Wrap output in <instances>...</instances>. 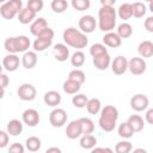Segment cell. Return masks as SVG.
Returning a JSON list of instances; mask_svg holds the SVG:
<instances>
[{"label":"cell","instance_id":"cell-1","mask_svg":"<svg viewBox=\"0 0 153 153\" xmlns=\"http://www.w3.org/2000/svg\"><path fill=\"white\" fill-rule=\"evenodd\" d=\"M62 38H63V42L66 43V45H69L78 50L85 48L88 44L87 36L85 33H82L79 29H75V27H67L63 31Z\"/></svg>","mask_w":153,"mask_h":153},{"label":"cell","instance_id":"cell-2","mask_svg":"<svg viewBox=\"0 0 153 153\" xmlns=\"http://www.w3.org/2000/svg\"><path fill=\"white\" fill-rule=\"evenodd\" d=\"M116 10L114 7H100L98 10V27L103 32H111L116 26Z\"/></svg>","mask_w":153,"mask_h":153},{"label":"cell","instance_id":"cell-3","mask_svg":"<svg viewBox=\"0 0 153 153\" xmlns=\"http://www.w3.org/2000/svg\"><path fill=\"white\" fill-rule=\"evenodd\" d=\"M117 120H118V110L114 105H105L100 110L98 124L104 131H112L116 127Z\"/></svg>","mask_w":153,"mask_h":153},{"label":"cell","instance_id":"cell-4","mask_svg":"<svg viewBox=\"0 0 153 153\" xmlns=\"http://www.w3.org/2000/svg\"><path fill=\"white\" fill-rule=\"evenodd\" d=\"M53 38H54V31L48 26L42 33H39L35 38L32 43L33 51L37 53V51H44L45 49H48L53 44Z\"/></svg>","mask_w":153,"mask_h":153},{"label":"cell","instance_id":"cell-5","mask_svg":"<svg viewBox=\"0 0 153 153\" xmlns=\"http://www.w3.org/2000/svg\"><path fill=\"white\" fill-rule=\"evenodd\" d=\"M22 8H23L22 0H8L0 6V14L4 19L11 20L16 16H18Z\"/></svg>","mask_w":153,"mask_h":153},{"label":"cell","instance_id":"cell-6","mask_svg":"<svg viewBox=\"0 0 153 153\" xmlns=\"http://www.w3.org/2000/svg\"><path fill=\"white\" fill-rule=\"evenodd\" d=\"M49 122L55 128H61L67 122V112L61 108H55L49 114Z\"/></svg>","mask_w":153,"mask_h":153},{"label":"cell","instance_id":"cell-7","mask_svg":"<svg viewBox=\"0 0 153 153\" xmlns=\"http://www.w3.org/2000/svg\"><path fill=\"white\" fill-rule=\"evenodd\" d=\"M149 105V99L146 94L143 93H136L130 98V108L134 111H145L148 109Z\"/></svg>","mask_w":153,"mask_h":153},{"label":"cell","instance_id":"cell-8","mask_svg":"<svg viewBox=\"0 0 153 153\" xmlns=\"http://www.w3.org/2000/svg\"><path fill=\"white\" fill-rule=\"evenodd\" d=\"M17 94H18V97L22 100H24V102H31V100H33L36 98L37 91H36V88H35L33 85L26 82V84H22L18 87Z\"/></svg>","mask_w":153,"mask_h":153},{"label":"cell","instance_id":"cell-9","mask_svg":"<svg viewBox=\"0 0 153 153\" xmlns=\"http://www.w3.org/2000/svg\"><path fill=\"white\" fill-rule=\"evenodd\" d=\"M78 25H79V30L86 35V33H91L94 31V29L97 26V22H96V18L93 16L86 14L79 19Z\"/></svg>","mask_w":153,"mask_h":153},{"label":"cell","instance_id":"cell-10","mask_svg":"<svg viewBox=\"0 0 153 153\" xmlns=\"http://www.w3.org/2000/svg\"><path fill=\"white\" fill-rule=\"evenodd\" d=\"M147 63L141 57H133L128 61V69L134 75H141L146 72Z\"/></svg>","mask_w":153,"mask_h":153},{"label":"cell","instance_id":"cell-11","mask_svg":"<svg viewBox=\"0 0 153 153\" xmlns=\"http://www.w3.org/2000/svg\"><path fill=\"white\" fill-rule=\"evenodd\" d=\"M110 65L112 73H115L116 75H122L128 71V60L122 55L116 56Z\"/></svg>","mask_w":153,"mask_h":153},{"label":"cell","instance_id":"cell-12","mask_svg":"<svg viewBox=\"0 0 153 153\" xmlns=\"http://www.w3.org/2000/svg\"><path fill=\"white\" fill-rule=\"evenodd\" d=\"M23 122L29 127H36L39 123V114L36 109H26L22 114Z\"/></svg>","mask_w":153,"mask_h":153},{"label":"cell","instance_id":"cell-13","mask_svg":"<svg viewBox=\"0 0 153 153\" xmlns=\"http://www.w3.org/2000/svg\"><path fill=\"white\" fill-rule=\"evenodd\" d=\"M20 63L19 56L17 54H7L4 59H2V68H5L7 72H14L18 69Z\"/></svg>","mask_w":153,"mask_h":153},{"label":"cell","instance_id":"cell-14","mask_svg":"<svg viewBox=\"0 0 153 153\" xmlns=\"http://www.w3.org/2000/svg\"><path fill=\"white\" fill-rule=\"evenodd\" d=\"M80 135H81V128H80L79 120L71 121L66 127V136L71 140H74L76 137H79Z\"/></svg>","mask_w":153,"mask_h":153},{"label":"cell","instance_id":"cell-15","mask_svg":"<svg viewBox=\"0 0 153 153\" xmlns=\"http://www.w3.org/2000/svg\"><path fill=\"white\" fill-rule=\"evenodd\" d=\"M43 100H44V103H45L48 106L56 108V106L60 105V103H61V94H60L57 91L50 90V91H48V92L44 93Z\"/></svg>","mask_w":153,"mask_h":153},{"label":"cell","instance_id":"cell-16","mask_svg":"<svg viewBox=\"0 0 153 153\" xmlns=\"http://www.w3.org/2000/svg\"><path fill=\"white\" fill-rule=\"evenodd\" d=\"M103 44L110 48H118L122 44V39L118 37L116 32L111 31V32H106L103 36Z\"/></svg>","mask_w":153,"mask_h":153},{"label":"cell","instance_id":"cell-17","mask_svg":"<svg viewBox=\"0 0 153 153\" xmlns=\"http://www.w3.org/2000/svg\"><path fill=\"white\" fill-rule=\"evenodd\" d=\"M37 63V53L36 51H25L22 56V65L26 69H32Z\"/></svg>","mask_w":153,"mask_h":153},{"label":"cell","instance_id":"cell-18","mask_svg":"<svg viewBox=\"0 0 153 153\" xmlns=\"http://www.w3.org/2000/svg\"><path fill=\"white\" fill-rule=\"evenodd\" d=\"M53 50H54V57L60 62H63L69 57V49L63 43L55 44Z\"/></svg>","mask_w":153,"mask_h":153},{"label":"cell","instance_id":"cell-19","mask_svg":"<svg viewBox=\"0 0 153 153\" xmlns=\"http://www.w3.org/2000/svg\"><path fill=\"white\" fill-rule=\"evenodd\" d=\"M47 27H48L47 20H45L44 18L39 17V18L35 19V20L31 23V25H30V32H31L33 36L37 37V36H38L39 33H42Z\"/></svg>","mask_w":153,"mask_h":153},{"label":"cell","instance_id":"cell-20","mask_svg":"<svg viewBox=\"0 0 153 153\" xmlns=\"http://www.w3.org/2000/svg\"><path fill=\"white\" fill-rule=\"evenodd\" d=\"M92 62H93V66L99 69V71H105L109 68L110 63H111V57L108 54H104V55H100V56H97V57H93L92 59Z\"/></svg>","mask_w":153,"mask_h":153},{"label":"cell","instance_id":"cell-21","mask_svg":"<svg viewBox=\"0 0 153 153\" xmlns=\"http://www.w3.org/2000/svg\"><path fill=\"white\" fill-rule=\"evenodd\" d=\"M14 43H16V50L17 53H25L29 50L31 42L30 38L27 36L20 35V36H16L14 37Z\"/></svg>","mask_w":153,"mask_h":153},{"label":"cell","instance_id":"cell-22","mask_svg":"<svg viewBox=\"0 0 153 153\" xmlns=\"http://www.w3.org/2000/svg\"><path fill=\"white\" fill-rule=\"evenodd\" d=\"M36 12H33L32 10L27 8V7H23L22 11L18 13V20L22 24H29L32 23L36 19Z\"/></svg>","mask_w":153,"mask_h":153},{"label":"cell","instance_id":"cell-23","mask_svg":"<svg viewBox=\"0 0 153 153\" xmlns=\"http://www.w3.org/2000/svg\"><path fill=\"white\" fill-rule=\"evenodd\" d=\"M127 123L130 126V128H131V130L134 133L141 131L143 129V127H145V121H143V118L140 115H131V116H129Z\"/></svg>","mask_w":153,"mask_h":153},{"label":"cell","instance_id":"cell-24","mask_svg":"<svg viewBox=\"0 0 153 153\" xmlns=\"http://www.w3.org/2000/svg\"><path fill=\"white\" fill-rule=\"evenodd\" d=\"M137 51L141 59L152 57L153 56V43L151 41H142L137 47Z\"/></svg>","mask_w":153,"mask_h":153},{"label":"cell","instance_id":"cell-25","mask_svg":"<svg viewBox=\"0 0 153 153\" xmlns=\"http://www.w3.org/2000/svg\"><path fill=\"white\" fill-rule=\"evenodd\" d=\"M23 131V123L22 121L13 118L11 121H8L7 123V134L12 135V136H18L19 134H22Z\"/></svg>","mask_w":153,"mask_h":153},{"label":"cell","instance_id":"cell-26","mask_svg":"<svg viewBox=\"0 0 153 153\" xmlns=\"http://www.w3.org/2000/svg\"><path fill=\"white\" fill-rule=\"evenodd\" d=\"M79 123H80V128H81V134L82 135L92 134L94 131V123H93V121L91 118L81 117V118H79Z\"/></svg>","mask_w":153,"mask_h":153},{"label":"cell","instance_id":"cell-27","mask_svg":"<svg viewBox=\"0 0 153 153\" xmlns=\"http://www.w3.org/2000/svg\"><path fill=\"white\" fill-rule=\"evenodd\" d=\"M116 14H117L121 19H123V20H128L129 18H131V17H133L131 4H129V2L122 4V5L118 7V10L116 11Z\"/></svg>","mask_w":153,"mask_h":153},{"label":"cell","instance_id":"cell-28","mask_svg":"<svg viewBox=\"0 0 153 153\" xmlns=\"http://www.w3.org/2000/svg\"><path fill=\"white\" fill-rule=\"evenodd\" d=\"M116 33L118 35V37L121 39L122 38H129L133 35V27H131V25L129 23L123 22L117 26V32Z\"/></svg>","mask_w":153,"mask_h":153},{"label":"cell","instance_id":"cell-29","mask_svg":"<svg viewBox=\"0 0 153 153\" xmlns=\"http://www.w3.org/2000/svg\"><path fill=\"white\" fill-rule=\"evenodd\" d=\"M62 88L67 94H76L79 92V90L81 88V85L71 80V79H67V80H65V82L62 85Z\"/></svg>","mask_w":153,"mask_h":153},{"label":"cell","instance_id":"cell-30","mask_svg":"<svg viewBox=\"0 0 153 153\" xmlns=\"http://www.w3.org/2000/svg\"><path fill=\"white\" fill-rule=\"evenodd\" d=\"M86 110L91 115H97L102 110V103L98 98H91L86 103Z\"/></svg>","mask_w":153,"mask_h":153},{"label":"cell","instance_id":"cell-31","mask_svg":"<svg viewBox=\"0 0 153 153\" xmlns=\"http://www.w3.org/2000/svg\"><path fill=\"white\" fill-rule=\"evenodd\" d=\"M80 146L84 148V149H92L96 147V143H97V139L96 136H93L92 134H87V135H82L81 139H80Z\"/></svg>","mask_w":153,"mask_h":153},{"label":"cell","instance_id":"cell-32","mask_svg":"<svg viewBox=\"0 0 153 153\" xmlns=\"http://www.w3.org/2000/svg\"><path fill=\"white\" fill-rule=\"evenodd\" d=\"M41 146H42L41 139L37 137V136H30V137H27L26 141H25V147H26V149L30 151V152H32V153L39 151Z\"/></svg>","mask_w":153,"mask_h":153},{"label":"cell","instance_id":"cell-33","mask_svg":"<svg viewBox=\"0 0 153 153\" xmlns=\"http://www.w3.org/2000/svg\"><path fill=\"white\" fill-rule=\"evenodd\" d=\"M131 12H133V17L142 18L146 14V12H147V7H146V5L143 2L136 1V2L131 4Z\"/></svg>","mask_w":153,"mask_h":153},{"label":"cell","instance_id":"cell-34","mask_svg":"<svg viewBox=\"0 0 153 153\" xmlns=\"http://www.w3.org/2000/svg\"><path fill=\"white\" fill-rule=\"evenodd\" d=\"M117 133H118V135H120L122 139H124V140L130 139V137L134 135V131L131 130L130 126H129L127 122H122V123L118 126V128H117Z\"/></svg>","mask_w":153,"mask_h":153},{"label":"cell","instance_id":"cell-35","mask_svg":"<svg viewBox=\"0 0 153 153\" xmlns=\"http://www.w3.org/2000/svg\"><path fill=\"white\" fill-rule=\"evenodd\" d=\"M67 79H71V80L78 82V84L82 85V84L85 82V80H86V75H85V73H84L81 69H78V68H76V69H73V71L69 72Z\"/></svg>","mask_w":153,"mask_h":153},{"label":"cell","instance_id":"cell-36","mask_svg":"<svg viewBox=\"0 0 153 153\" xmlns=\"http://www.w3.org/2000/svg\"><path fill=\"white\" fill-rule=\"evenodd\" d=\"M133 151V145L128 140L118 141L115 146V153H130Z\"/></svg>","mask_w":153,"mask_h":153},{"label":"cell","instance_id":"cell-37","mask_svg":"<svg viewBox=\"0 0 153 153\" xmlns=\"http://www.w3.org/2000/svg\"><path fill=\"white\" fill-rule=\"evenodd\" d=\"M90 54L92 57H97V56L108 54V48L102 43H94L90 48Z\"/></svg>","mask_w":153,"mask_h":153},{"label":"cell","instance_id":"cell-38","mask_svg":"<svg viewBox=\"0 0 153 153\" xmlns=\"http://www.w3.org/2000/svg\"><path fill=\"white\" fill-rule=\"evenodd\" d=\"M71 63L74 67H81L85 63V54L81 50H76L71 56Z\"/></svg>","mask_w":153,"mask_h":153},{"label":"cell","instance_id":"cell-39","mask_svg":"<svg viewBox=\"0 0 153 153\" xmlns=\"http://www.w3.org/2000/svg\"><path fill=\"white\" fill-rule=\"evenodd\" d=\"M50 7L53 10V12L55 13H62L67 10L68 4L66 0H53L50 4Z\"/></svg>","mask_w":153,"mask_h":153},{"label":"cell","instance_id":"cell-40","mask_svg":"<svg viewBox=\"0 0 153 153\" xmlns=\"http://www.w3.org/2000/svg\"><path fill=\"white\" fill-rule=\"evenodd\" d=\"M87 100H88L87 96H85V94H82V93H76V94L73 96V98H72V104H73L75 108L81 109V108H85V106H86Z\"/></svg>","mask_w":153,"mask_h":153},{"label":"cell","instance_id":"cell-41","mask_svg":"<svg viewBox=\"0 0 153 153\" xmlns=\"http://www.w3.org/2000/svg\"><path fill=\"white\" fill-rule=\"evenodd\" d=\"M72 6H73V8L74 10H76V11H85V10H87L88 7H90V0H73L72 2Z\"/></svg>","mask_w":153,"mask_h":153},{"label":"cell","instance_id":"cell-42","mask_svg":"<svg viewBox=\"0 0 153 153\" xmlns=\"http://www.w3.org/2000/svg\"><path fill=\"white\" fill-rule=\"evenodd\" d=\"M26 7L37 13V12L42 11V8H43V1L42 0H29L26 2Z\"/></svg>","mask_w":153,"mask_h":153},{"label":"cell","instance_id":"cell-43","mask_svg":"<svg viewBox=\"0 0 153 153\" xmlns=\"http://www.w3.org/2000/svg\"><path fill=\"white\" fill-rule=\"evenodd\" d=\"M24 151H25V147L19 142L12 143L8 148V153H24Z\"/></svg>","mask_w":153,"mask_h":153},{"label":"cell","instance_id":"cell-44","mask_svg":"<svg viewBox=\"0 0 153 153\" xmlns=\"http://www.w3.org/2000/svg\"><path fill=\"white\" fill-rule=\"evenodd\" d=\"M10 141V135L7 134V131L0 130V148H5L8 145Z\"/></svg>","mask_w":153,"mask_h":153},{"label":"cell","instance_id":"cell-45","mask_svg":"<svg viewBox=\"0 0 153 153\" xmlns=\"http://www.w3.org/2000/svg\"><path fill=\"white\" fill-rule=\"evenodd\" d=\"M143 25H145V29L148 32H153V17L152 16L147 17L146 20H145V23H143Z\"/></svg>","mask_w":153,"mask_h":153},{"label":"cell","instance_id":"cell-46","mask_svg":"<svg viewBox=\"0 0 153 153\" xmlns=\"http://www.w3.org/2000/svg\"><path fill=\"white\" fill-rule=\"evenodd\" d=\"M91 153H114L110 147H94L91 149Z\"/></svg>","mask_w":153,"mask_h":153},{"label":"cell","instance_id":"cell-47","mask_svg":"<svg viewBox=\"0 0 153 153\" xmlns=\"http://www.w3.org/2000/svg\"><path fill=\"white\" fill-rule=\"evenodd\" d=\"M8 84H10L8 76H7L6 74L1 73V74H0V87H1V88H5V87L8 86Z\"/></svg>","mask_w":153,"mask_h":153},{"label":"cell","instance_id":"cell-48","mask_svg":"<svg viewBox=\"0 0 153 153\" xmlns=\"http://www.w3.org/2000/svg\"><path fill=\"white\" fill-rule=\"evenodd\" d=\"M145 118H146V122H147L148 124H153V109H148V110L146 111Z\"/></svg>","mask_w":153,"mask_h":153},{"label":"cell","instance_id":"cell-49","mask_svg":"<svg viewBox=\"0 0 153 153\" xmlns=\"http://www.w3.org/2000/svg\"><path fill=\"white\" fill-rule=\"evenodd\" d=\"M100 4L103 7H114L115 0H100Z\"/></svg>","mask_w":153,"mask_h":153},{"label":"cell","instance_id":"cell-50","mask_svg":"<svg viewBox=\"0 0 153 153\" xmlns=\"http://www.w3.org/2000/svg\"><path fill=\"white\" fill-rule=\"evenodd\" d=\"M45 153H62V151H61L59 147L53 146V147H49V148L45 151Z\"/></svg>","mask_w":153,"mask_h":153},{"label":"cell","instance_id":"cell-51","mask_svg":"<svg viewBox=\"0 0 153 153\" xmlns=\"http://www.w3.org/2000/svg\"><path fill=\"white\" fill-rule=\"evenodd\" d=\"M130 153H147V151L143 149V148H135V149L131 151Z\"/></svg>","mask_w":153,"mask_h":153},{"label":"cell","instance_id":"cell-52","mask_svg":"<svg viewBox=\"0 0 153 153\" xmlns=\"http://www.w3.org/2000/svg\"><path fill=\"white\" fill-rule=\"evenodd\" d=\"M4 96H5V88H1L0 87V100L4 98Z\"/></svg>","mask_w":153,"mask_h":153},{"label":"cell","instance_id":"cell-53","mask_svg":"<svg viewBox=\"0 0 153 153\" xmlns=\"http://www.w3.org/2000/svg\"><path fill=\"white\" fill-rule=\"evenodd\" d=\"M148 7H149V11H152V12H153V2H152V1H149Z\"/></svg>","mask_w":153,"mask_h":153},{"label":"cell","instance_id":"cell-54","mask_svg":"<svg viewBox=\"0 0 153 153\" xmlns=\"http://www.w3.org/2000/svg\"><path fill=\"white\" fill-rule=\"evenodd\" d=\"M2 69H4V68H2V65H1V63H0V74H1V73H2Z\"/></svg>","mask_w":153,"mask_h":153}]
</instances>
